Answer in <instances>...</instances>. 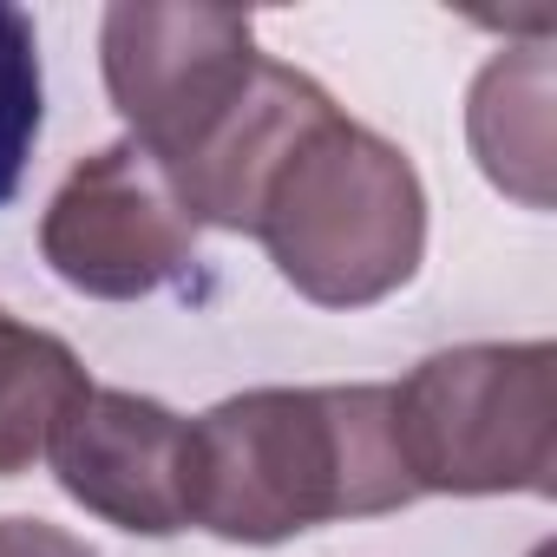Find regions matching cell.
<instances>
[{"label": "cell", "mask_w": 557, "mask_h": 557, "mask_svg": "<svg viewBox=\"0 0 557 557\" xmlns=\"http://www.w3.org/2000/svg\"><path fill=\"white\" fill-rule=\"evenodd\" d=\"M47 86H40V34L21 8H0V203H14L34 138H40Z\"/></svg>", "instance_id": "obj_10"}, {"label": "cell", "mask_w": 557, "mask_h": 557, "mask_svg": "<svg viewBox=\"0 0 557 557\" xmlns=\"http://www.w3.org/2000/svg\"><path fill=\"white\" fill-rule=\"evenodd\" d=\"M342 112L309 73L283 66V60H256L243 99L223 112V125L171 171L177 197L190 203L197 230L216 223V230H256V210H262V190L269 177L283 171V158L329 119Z\"/></svg>", "instance_id": "obj_7"}, {"label": "cell", "mask_w": 557, "mask_h": 557, "mask_svg": "<svg viewBox=\"0 0 557 557\" xmlns=\"http://www.w3.org/2000/svg\"><path fill=\"white\" fill-rule=\"evenodd\" d=\"M106 92L164 177L223 125L256 73V21L236 8H112L99 27Z\"/></svg>", "instance_id": "obj_4"}, {"label": "cell", "mask_w": 557, "mask_h": 557, "mask_svg": "<svg viewBox=\"0 0 557 557\" xmlns=\"http://www.w3.org/2000/svg\"><path fill=\"white\" fill-rule=\"evenodd\" d=\"M0 557H99V550L47 518H0Z\"/></svg>", "instance_id": "obj_11"}, {"label": "cell", "mask_w": 557, "mask_h": 557, "mask_svg": "<svg viewBox=\"0 0 557 557\" xmlns=\"http://www.w3.org/2000/svg\"><path fill=\"white\" fill-rule=\"evenodd\" d=\"M550 47H511L472 79L466 132L479 151V171L524 197L531 210L550 203Z\"/></svg>", "instance_id": "obj_8"}, {"label": "cell", "mask_w": 557, "mask_h": 557, "mask_svg": "<svg viewBox=\"0 0 557 557\" xmlns=\"http://www.w3.org/2000/svg\"><path fill=\"white\" fill-rule=\"evenodd\" d=\"M394 394V446L420 492H550L557 472V348L466 342L426 355Z\"/></svg>", "instance_id": "obj_3"}, {"label": "cell", "mask_w": 557, "mask_h": 557, "mask_svg": "<svg viewBox=\"0 0 557 557\" xmlns=\"http://www.w3.org/2000/svg\"><path fill=\"white\" fill-rule=\"evenodd\" d=\"M197 216L164 177V164L119 138L66 171L40 216V256L60 283L99 302H138L190 269Z\"/></svg>", "instance_id": "obj_5"}, {"label": "cell", "mask_w": 557, "mask_h": 557, "mask_svg": "<svg viewBox=\"0 0 557 557\" xmlns=\"http://www.w3.org/2000/svg\"><path fill=\"white\" fill-rule=\"evenodd\" d=\"M249 236H262L296 296L368 309L413 283L426 256V190L394 138L329 112L269 177Z\"/></svg>", "instance_id": "obj_2"}, {"label": "cell", "mask_w": 557, "mask_h": 557, "mask_svg": "<svg viewBox=\"0 0 557 557\" xmlns=\"http://www.w3.org/2000/svg\"><path fill=\"white\" fill-rule=\"evenodd\" d=\"M413 498L387 387H249L184 426V518L230 544H283Z\"/></svg>", "instance_id": "obj_1"}, {"label": "cell", "mask_w": 557, "mask_h": 557, "mask_svg": "<svg viewBox=\"0 0 557 557\" xmlns=\"http://www.w3.org/2000/svg\"><path fill=\"white\" fill-rule=\"evenodd\" d=\"M86 394L92 381L60 335L27 329L0 309V479L34 472V459H47L60 420Z\"/></svg>", "instance_id": "obj_9"}, {"label": "cell", "mask_w": 557, "mask_h": 557, "mask_svg": "<svg viewBox=\"0 0 557 557\" xmlns=\"http://www.w3.org/2000/svg\"><path fill=\"white\" fill-rule=\"evenodd\" d=\"M73 505L119 531L171 537L184 531V420L132 387H92L47 446Z\"/></svg>", "instance_id": "obj_6"}]
</instances>
